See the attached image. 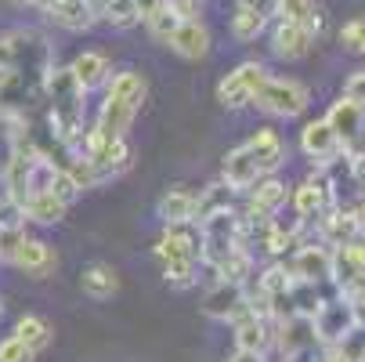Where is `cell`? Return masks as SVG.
I'll return each mask as SVG.
<instances>
[{
	"mask_svg": "<svg viewBox=\"0 0 365 362\" xmlns=\"http://www.w3.org/2000/svg\"><path fill=\"white\" fill-rule=\"evenodd\" d=\"M232 330H235V348H239V351H257V355H264L268 344H275L272 319L253 316V312H250V304L232 319Z\"/></svg>",
	"mask_w": 365,
	"mask_h": 362,
	"instance_id": "8",
	"label": "cell"
},
{
	"mask_svg": "<svg viewBox=\"0 0 365 362\" xmlns=\"http://www.w3.org/2000/svg\"><path fill=\"white\" fill-rule=\"evenodd\" d=\"M51 196H55V199H62L66 206H69V203H73V199L80 196V188H76V181H73V178H69V174H66L62 167H58V174H55V181H51Z\"/></svg>",
	"mask_w": 365,
	"mask_h": 362,
	"instance_id": "37",
	"label": "cell"
},
{
	"mask_svg": "<svg viewBox=\"0 0 365 362\" xmlns=\"http://www.w3.org/2000/svg\"><path fill=\"white\" fill-rule=\"evenodd\" d=\"M167 8H170L181 22H195V19H199V0H167Z\"/></svg>",
	"mask_w": 365,
	"mask_h": 362,
	"instance_id": "39",
	"label": "cell"
},
{
	"mask_svg": "<svg viewBox=\"0 0 365 362\" xmlns=\"http://www.w3.org/2000/svg\"><path fill=\"white\" fill-rule=\"evenodd\" d=\"M145 26H148V33H152V40H160V44H167V36L181 26V19L167 8V0H163V8L160 11H152L148 19H145Z\"/></svg>",
	"mask_w": 365,
	"mask_h": 362,
	"instance_id": "32",
	"label": "cell"
},
{
	"mask_svg": "<svg viewBox=\"0 0 365 362\" xmlns=\"http://www.w3.org/2000/svg\"><path fill=\"white\" fill-rule=\"evenodd\" d=\"M340 47L365 59V19H351L340 26Z\"/></svg>",
	"mask_w": 365,
	"mask_h": 362,
	"instance_id": "34",
	"label": "cell"
},
{
	"mask_svg": "<svg viewBox=\"0 0 365 362\" xmlns=\"http://www.w3.org/2000/svg\"><path fill=\"white\" fill-rule=\"evenodd\" d=\"M264 76H268V69L260 66V62H242V66H235V69L217 84V101H221L225 109H242V106H250L253 91L264 84Z\"/></svg>",
	"mask_w": 365,
	"mask_h": 362,
	"instance_id": "4",
	"label": "cell"
},
{
	"mask_svg": "<svg viewBox=\"0 0 365 362\" xmlns=\"http://www.w3.org/2000/svg\"><path fill=\"white\" fill-rule=\"evenodd\" d=\"M242 308H246V286L239 283H217L202 297V316H210L217 323H232Z\"/></svg>",
	"mask_w": 365,
	"mask_h": 362,
	"instance_id": "14",
	"label": "cell"
},
{
	"mask_svg": "<svg viewBox=\"0 0 365 362\" xmlns=\"http://www.w3.org/2000/svg\"><path fill=\"white\" fill-rule=\"evenodd\" d=\"M0 316H4V297H0Z\"/></svg>",
	"mask_w": 365,
	"mask_h": 362,
	"instance_id": "46",
	"label": "cell"
},
{
	"mask_svg": "<svg viewBox=\"0 0 365 362\" xmlns=\"http://www.w3.org/2000/svg\"><path fill=\"white\" fill-rule=\"evenodd\" d=\"M311 323H315L319 341L333 348L344 333H351V330L358 326V316H354V304H351V301L336 297V301H322V308L311 316Z\"/></svg>",
	"mask_w": 365,
	"mask_h": 362,
	"instance_id": "5",
	"label": "cell"
},
{
	"mask_svg": "<svg viewBox=\"0 0 365 362\" xmlns=\"http://www.w3.org/2000/svg\"><path fill=\"white\" fill-rule=\"evenodd\" d=\"M163 8V0H134V11H138V19L145 22L152 11H160Z\"/></svg>",
	"mask_w": 365,
	"mask_h": 362,
	"instance_id": "40",
	"label": "cell"
},
{
	"mask_svg": "<svg viewBox=\"0 0 365 362\" xmlns=\"http://www.w3.org/2000/svg\"><path fill=\"white\" fill-rule=\"evenodd\" d=\"M83 160L94 164V171L101 174V181H109V178H120V174L130 171L134 152H130V141H127V138H106V141H101L91 156H83Z\"/></svg>",
	"mask_w": 365,
	"mask_h": 362,
	"instance_id": "12",
	"label": "cell"
},
{
	"mask_svg": "<svg viewBox=\"0 0 365 362\" xmlns=\"http://www.w3.org/2000/svg\"><path fill=\"white\" fill-rule=\"evenodd\" d=\"M15 337L36 355V351H43L51 341H55V330H51V323L43 316H22L15 323Z\"/></svg>",
	"mask_w": 365,
	"mask_h": 362,
	"instance_id": "27",
	"label": "cell"
},
{
	"mask_svg": "<svg viewBox=\"0 0 365 362\" xmlns=\"http://www.w3.org/2000/svg\"><path fill=\"white\" fill-rule=\"evenodd\" d=\"M279 22H293V26H304L311 36L322 33V11L315 0H275V11Z\"/></svg>",
	"mask_w": 365,
	"mask_h": 362,
	"instance_id": "23",
	"label": "cell"
},
{
	"mask_svg": "<svg viewBox=\"0 0 365 362\" xmlns=\"http://www.w3.org/2000/svg\"><path fill=\"white\" fill-rule=\"evenodd\" d=\"M22 211H26V221H36V225H58L66 218L69 206L62 199H55L51 192H29L22 199Z\"/></svg>",
	"mask_w": 365,
	"mask_h": 362,
	"instance_id": "25",
	"label": "cell"
},
{
	"mask_svg": "<svg viewBox=\"0 0 365 362\" xmlns=\"http://www.w3.org/2000/svg\"><path fill=\"white\" fill-rule=\"evenodd\" d=\"M311 47H315V36H311L304 26L275 22V29H272V51H275V59L297 62V59H307L311 55Z\"/></svg>",
	"mask_w": 365,
	"mask_h": 362,
	"instance_id": "17",
	"label": "cell"
},
{
	"mask_svg": "<svg viewBox=\"0 0 365 362\" xmlns=\"http://www.w3.org/2000/svg\"><path fill=\"white\" fill-rule=\"evenodd\" d=\"M134 116H138V109L120 106V101H109V98H106V106H101V116H98V131L106 134V138H127Z\"/></svg>",
	"mask_w": 365,
	"mask_h": 362,
	"instance_id": "26",
	"label": "cell"
},
{
	"mask_svg": "<svg viewBox=\"0 0 365 362\" xmlns=\"http://www.w3.org/2000/svg\"><path fill=\"white\" fill-rule=\"evenodd\" d=\"M80 290L91 297V301H109L116 297L120 290V272L106 261H91L83 272H80Z\"/></svg>",
	"mask_w": 365,
	"mask_h": 362,
	"instance_id": "19",
	"label": "cell"
},
{
	"mask_svg": "<svg viewBox=\"0 0 365 362\" xmlns=\"http://www.w3.org/2000/svg\"><path fill=\"white\" fill-rule=\"evenodd\" d=\"M250 199H246V218L242 221H268L279 214V206L286 203V185L279 178H260L253 188H246Z\"/></svg>",
	"mask_w": 365,
	"mask_h": 362,
	"instance_id": "10",
	"label": "cell"
},
{
	"mask_svg": "<svg viewBox=\"0 0 365 362\" xmlns=\"http://www.w3.org/2000/svg\"><path fill=\"white\" fill-rule=\"evenodd\" d=\"M344 98H351L354 106L365 113V73H354V76H347V84H344Z\"/></svg>",
	"mask_w": 365,
	"mask_h": 362,
	"instance_id": "38",
	"label": "cell"
},
{
	"mask_svg": "<svg viewBox=\"0 0 365 362\" xmlns=\"http://www.w3.org/2000/svg\"><path fill=\"white\" fill-rule=\"evenodd\" d=\"M163 279L174 290H188L195 283V261H170V265H163Z\"/></svg>",
	"mask_w": 365,
	"mask_h": 362,
	"instance_id": "35",
	"label": "cell"
},
{
	"mask_svg": "<svg viewBox=\"0 0 365 362\" xmlns=\"http://www.w3.org/2000/svg\"><path fill=\"white\" fill-rule=\"evenodd\" d=\"M155 218H160L163 225H192L195 218V192L188 188H170L160 196V203H155Z\"/></svg>",
	"mask_w": 365,
	"mask_h": 362,
	"instance_id": "20",
	"label": "cell"
},
{
	"mask_svg": "<svg viewBox=\"0 0 365 362\" xmlns=\"http://www.w3.org/2000/svg\"><path fill=\"white\" fill-rule=\"evenodd\" d=\"M26 228V211H22V203L15 199H0V236H15Z\"/></svg>",
	"mask_w": 365,
	"mask_h": 362,
	"instance_id": "33",
	"label": "cell"
},
{
	"mask_svg": "<svg viewBox=\"0 0 365 362\" xmlns=\"http://www.w3.org/2000/svg\"><path fill=\"white\" fill-rule=\"evenodd\" d=\"M242 149H246V156L253 160L260 178H275V171L286 164V141L279 138L275 127H260L250 141H242Z\"/></svg>",
	"mask_w": 365,
	"mask_h": 362,
	"instance_id": "6",
	"label": "cell"
},
{
	"mask_svg": "<svg viewBox=\"0 0 365 362\" xmlns=\"http://www.w3.org/2000/svg\"><path fill=\"white\" fill-rule=\"evenodd\" d=\"M242 8H253V11H260V15H272L275 11V0H239Z\"/></svg>",
	"mask_w": 365,
	"mask_h": 362,
	"instance_id": "41",
	"label": "cell"
},
{
	"mask_svg": "<svg viewBox=\"0 0 365 362\" xmlns=\"http://www.w3.org/2000/svg\"><path fill=\"white\" fill-rule=\"evenodd\" d=\"M36 355L11 333V337H4V341H0V362H33Z\"/></svg>",
	"mask_w": 365,
	"mask_h": 362,
	"instance_id": "36",
	"label": "cell"
},
{
	"mask_svg": "<svg viewBox=\"0 0 365 362\" xmlns=\"http://www.w3.org/2000/svg\"><path fill=\"white\" fill-rule=\"evenodd\" d=\"M225 362H264V355H257V351H239V348H235Z\"/></svg>",
	"mask_w": 365,
	"mask_h": 362,
	"instance_id": "42",
	"label": "cell"
},
{
	"mask_svg": "<svg viewBox=\"0 0 365 362\" xmlns=\"http://www.w3.org/2000/svg\"><path fill=\"white\" fill-rule=\"evenodd\" d=\"M152 253L160 257L163 265H170V261H199V236L188 225H167V232L155 239Z\"/></svg>",
	"mask_w": 365,
	"mask_h": 362,
	"instance_id": "11",
	"label": "cell"
},
{
	"mask_svg": "<svg viewBox=\"0 0 365 362\" xmlns=\"http://www.w3.org/2000/svg\"><path fill=\"white\" fill-rule=\"evenodd\" d=\"M319 362H340V358H336V355L329 351V355H326V358H319Z\"/></svg>",
	"mask_w": 365,
	"mask_h": 362,
	"instance_id": "45",
	"label": "cell"
},
{
	"mask_svg": "<svg viewBox=\"0 0 365 362\" xmlns=\"http://www.w3.org/2000/svg\"><path fill=\"white\" fill-rule=\"evenodd\" d=\"M8 261H11L19 272H26L29 279H47V276H55V268H58V253H55V246H51V243L29 239V236L22 232V236L15 239L11 253H8Z\"/></svg>",
	"mask_w": 365,
	"mask_h": 362,
	"instance_id": "3",
	"label": "cell"
},
{
	"mask_svg": "<svg viewBox=\"0 0 365 362\" xmlns=\"http://www.w3.org/2000/svg\"><path fill=\"white\" fill-rule=\"evenodd\" d=\"M268 29V15H260V11H253V8H235V15H232V36L239 40V44H250V40H257L260 33Z\"/></svg>",
	"mask_w": 365,
	"mask_h": 362,
	"instance_id": "29",
	"label": "cell"
},
{
	"mask_svg": "<svg viewBox=\"0 0 365 362\" xmlns=\"http://www.w3.org/2000/svg\"><path fill=\"white\" fill-rule=\"evenodd\" d=\"M275 344L282 348L286 358H297L304 351H311L319 344V333H315V323L307 316H286L279 319V333H275Z\"/></svg>",
	"mask_w": 365,
	"mask_h": 362,
	"instance_id": "13",
	"label": "cell"
},
{
	"mask_svg": "<svg viewBox=\"0 0 365 362\" xmlns=\"http://www.w3.org/2000/svg\"><path fill=\"white\" fill-rule=\"evenodd\" d=\"M253 106L268 116H279V120H293V116H304L307 106H311V91L300 84V80H289V76H264L253 91Z\"/></svg>",
	"mask_w": 365,
	"mask_h": 362,
	"instance_id": "2",
	"label": "cell"
},
{
	"mask_svg": "<svg viewBox=\"0 0 365 362\" xmlns=\"http://www.w3.org/2000/svg\"><path fill=\"white\" fill-rule=\"evenodd\" d=\"M69 73H73V80L83 91H94V87H101L113 76V66H109V59L101 55V51H80V55L73 59V66H69Z\"/></svg>",
	"mask_w": 365,
	"mask_h": 362,
	"instance_id": "21",
	"label": "cell"
},
{
	"mask_svg": "<svg viewBox=\"0 0 365 362\" xmlns=\"http://www.w3.org/2000/svg\"><path fill=\"white\" fill-rule=\"evenodd\" d=\"M289 276L297 283H311V286L329 283L333 279V250H326V246H300L293 253Z\"/></svg>",
	"mask_w": 365,
	"mask_h": 362,
	"instance_id": "9",
	"label": "cell"
},
{
	"mask_svg": "<svg viewBox=\"0 0 365 362\" xmlns=\"http://www.w3.org/2000/svg\"><path fill=\"white\" fill-rule=\"evenodd\" d=\"M289 286H293V276H289V268H286V265H272V268H268L264 276L257 279V290L264 293L268 301L282 297V293H286Z\"/></svg>",
	"mask_w": 365,
	"mask_h": 362,
	"instance_id": "31",
	"label": "cell"
},
{
	"mask_svg": "<svg viewBox=\"0 0 365 362\" xmlns=\"http://www.w3.org/2000/svg\"><path fill=\"white\" fill-rule=\"evenodd\" d=\"M43 91L51 94V127L58 131L62 141L73 145V138L80 134V124H83V98H87V91L73 80L69 69H55V66H51L47 76H43Z\"/></svg>",
	"mask_w": 365,
	"mask_h": 362,
	"instance_id": "1",
	"label": "cell"
},
{
	"mask_svg": "<svg viewBox=\"0 0 365 362\" xmlns=\"http://www.w3.org/2000/svg\"><path fill=\"white\" fill-rule=\"evenodd\" d=\"M232 188L221 181V185H210V188H202L199 196H195V225L202 221V218H210V214H221V211H232Z\"/></svg>",
	"mask_w": 365,
	"mask_h": 362,
	"instance_id": "28",
	"label": "cell"
},
{
	"mask_svg": "<svg viewBox=\"0 0 365 362\" xmlns=\"http://www.w3.org/2000/svg\"><path fill=\"white\" fill-rule=\"evenodd\" d=\"M221 181H225L232 192H246V188H253V185L260 181V174H257V167H253V160L246 156L242 145L232 149L228 156H225V164H221Z\"/></svg>",
	"mask_w": 365,
	"mask_h": 362,
	"instance_id": "22",
	"label": "cell"
},
{
	"mask_svg": "<svg viewBox=\"0 0 365 362\" xmlns=\"http://www.w3.org/2000/svg\"><path fill=\"white\" fill-rule=\"evenodd\" d=\"M322 120H326V124L333 127V134L340 138V145H344V149H347L351 141H358V138L365 134V113H361V109L354 106L351 98H344V94H340V98L333 101V106H329V113H326Z\"/></svg>",
	"mask_w": 365,
	"mask_h": 362,
	"instance_id": "15",
	"label": "cell"
},
{
	"mask_svg": "<svg viewBox=\"0 0 365 362\" xmlns=\"http://www.w3.org/2000/svg\"><path fill=\"white\" fill-rule=\"evenodd\" d=\"M145 94H148V84H145V76L134 73V69L116 73V76L109 80V91H106L109 101H120V106H130V109H141Z\"/></svg>",
	"mask_w": 365,
	"mask_h": 362,
	"instance_id": "24",
	"label": "cell"
},
{
	"mask_svg": "<svg viewBox=\"0 0 365 362\" xmlns=\"http://www.w3.org/2000/svg\"><path fill=\"white\" fill-rule=\"evenodd\" d=\"M43 11L55 19L62 29H69V33H83V29H91L94 19H98L91 0H51Z\"/></svg>",
	"mask_w": 365,
	"mask_h": 362,
	"instance_id": "18",
	"label": "cell"
},
{
	"mask_svg": "<svg viewBox=\"0 0 365 362\" xmlns=\"http://www.w3.org/2000/svg\"><path fill=\"white\" fill-rule=\"evenodd\" d=\"M300 149H304V156H307L311 164H333L336 156H344V145H340V138L333 134V127H329L326 120L304 124V131H300Z\"/></svg>",
	"mask_w": 365,
	"mask_h": 362,
	"instance_id": "7",
	"label": "cell"
},
{
	"mask_svg": "<svg viewBox=\"0 0 365 362\" xmlns=\"http://www.w3.org/2000/svg\"><path fill=\"white\" fill-rule=\"evenodd\" d=\"M98 19H106L113 29H130V26L141 22L138 11H134V0H101Z\"/></svg>",
	"mask_w": 365,
	"mask_h": 362,
	"instance_id": "30",
	"label": "cell"
},
{
	"mask_svg": "<svg viewBox=\"0 0 365 362\" xmlns=\"http://www.w3.org/2000/svg\"><path fill=\"white\" fill-rule=\"evenodd\" d=\"M351 218H354V225H358V232H365V196L351 206Z\"/></svg>",
	"mask_w": 365,
	"mask_h": 362,
	"instance_id": "43",
	"label": "cell"
},
{
	"mask_svg": "<svg viewBox=\"0 0 365 362\" xmlns=\"http://www.w3.org/2000/svg\"><path fill=\"white\" fill-rule=\"evenodd\" d=\"M167 47L174 51V55L188 59V62H199L210 55V29H206L199 19L195 22H181L170 36H167Z\"/></svg>",
	"mask_w": 365,
	"mask_h": 362,
	"instance_id": "16",
	"label": "cell"
},
{
	"mask_svg": "<svg viewBox=\"0 0 365 362\" xmlns=\"http://www.w3.org/2000/svg\"><path fill=\"white\" fill-rule=\"evenodd\" d=\"M15 8H26V4H36V0H11Z\"/></svg>",
	"mask_w": 365,
	"mask_h": 362,
	"instance_id": "44",
	"label": "cell"
}]
</instances>
